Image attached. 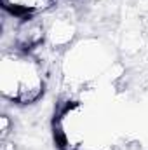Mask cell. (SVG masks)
<instances>
[{
    "label": "cell",
    "instance_id": "obj_1",
    "mask_svg": "<svg viewBox=\"0 0 148 150\" xmlns=\"http://www.w3.org/2000/svg\"><path fill=\"white\" fill-rule=\"evenodd\" d=\"M0 120H2V140H5L7 134H9V129H11V120H9L7 115H2Z\"/></svg>",
    "mask_w": 148,
    "mask_h": 150
}]
</instances>
